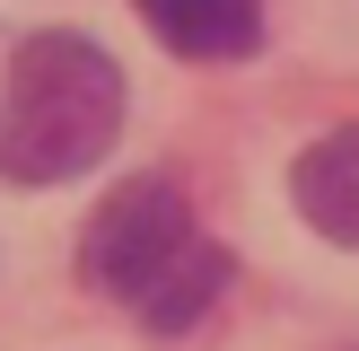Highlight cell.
Segmentation results:
<instances>
[{"instance_id": "obj_2", "label": "cell", "mask_w": 359, "mask_h": 351, "mask_svg": "<svg viewBox=\"0 0 359 351\" xmlns=\"http://www.w3.org/2000/svg\"><path fill=\"white\" fill-rule=\"evenodd\" d=\"M202 246V228H193L184 193L167 185V176H132V185H114L97 202V220L79 228V281L105 298H123V307H149L158 281L175 272V263Z\"/></svg>"}, {"instance_id": "obj_3", "label": "cell", "mask_w": 359, "mask_h": 351, "mask_svg": "<svg viewBox=\"0 0 359 351\" xmlns=\"http://www.w3.org/2000/svg\"><path fill=\"white\" fill-rule=\"evenodd\" d=\"M140 18L184 62H245V53H263V0H140Z\"/></svg>"}, {"instance_id": "obj_4", "label": "cell", "mask_w": 359, "mask_h": 351, "mask_svg": "<svg viewBox=\"0 0 359 351\" xmlns=\"http://www.w3.org/2000/svg\"><path fill=\"white\" fill-rule=\"evenodd\" d=\"M290 193H298V220L316 237H333V246L359 255V132H325L316 150H298Z\"/></svg>"}, {"instance_id": "obj_5", "label": "cell", "mask_w": 359, "mask_h": 351, "mask_svg": "<svg viewBox=\"0 0 359 351\" xmlns=\"http://www.w3.org/2000/svg\"><path fill=\"white\" fill-rule=\"evenodd\" d=\"M219 290H228V246L202 237L167 281H158V298L140 307V325H149V333H193V325H202V307H210Z\"/></svg>"}, {"instance_id": "obj_1", "label": "cell", "mask_w": 359, "mask_h": 351, "mask_svg": "<svg viewBox=\"0 0 359 351\" xmlns=\"http://www.w3.org/2000/svg\"><path fill=\"white\" fill-rule=\"evenodd\" d=\"M123 140V62L97 35L44 27L9 53L0 79V176L9 185H70Z\"/></svg>"}]
</instances>
